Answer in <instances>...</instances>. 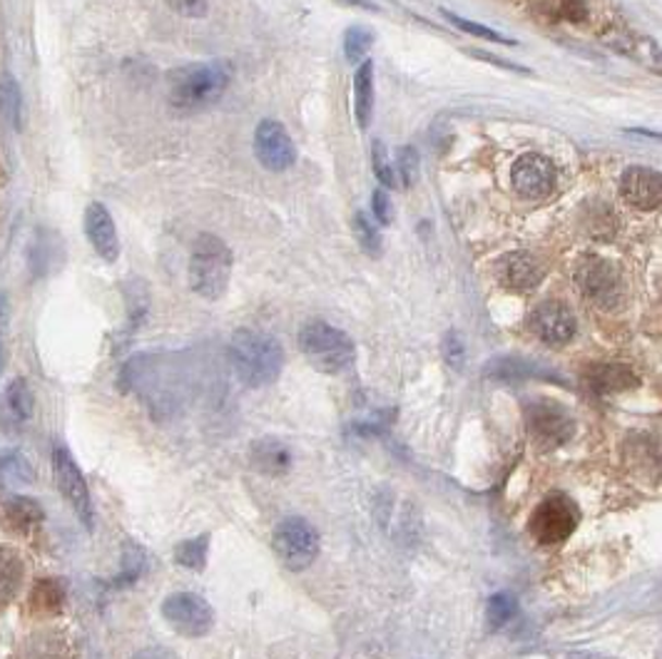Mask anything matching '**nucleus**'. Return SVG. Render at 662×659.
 <instances>
[{
  "instance_id": "nucleus-1",
  "label": "nucleus",
  "mask_w": 662,
  "mask_h": 659,
  "mask_svg": "<svg viewBox=\"0 0 662 659\" xmlns=\"http://www.w3.org/2000/svg\"><path fill=\"white\" fill-rule=\"evenodd\" d=\"M227 354L237 379L250 389L272 386L285 368V349L272 333L260 329H237L229 339Z\"/></svg>"
},
{
  "instance_id": "nucleus-2",
  "label": "nucleus",
  "mask_w": 662,
  "mask_h": 659,
  "mask_svg": "<svg viewBox=\"0 0 662 659\" xmlns=\"http://www.w3.org/2000/svg\"><path fill=\"white\" fill-rule=\"evenodd\" d=\"M229 85V68L225 63H192L167 75V98L180 112L205 110L219 102Z\"/></svg>"
},
{
  "instance_id": "nucleus-3",
  "label": "nucleus",
  "mask_w": 662,
  "mask_h": 659,
  "mask_svg": "<svg viewBox=\"0 0 662 659\" xmlns=\"http://www.w3.org/2000/svg\"><path fill=\"white\" fill-rule=\"evenodd\" d=\"M229 277H232V252L219 236L200 234L190 254L192 292L207 302H217L227 292Z\"/></svg>"
},
{
  "instance_id": "nucleus-4",
  "label": "nucleus",
  "mask_w": 662,
  "mask_h": 659,
  "mask_svg": "<svg viewBox=\"0 0 662 659\" xmlns=\"http://www.w3.org/2000/svg\"><path fill=\"white\" fill-rule=\"evenodd\" d=\"M299 351L322 374H341L354 364V341L347 331L332 327L329 321L312 319L299 329Z\"/></svg>"
},
{
  "instance_id": "nucleus-5",
  "label": "nucleus",
  "mask_w": 662,
  "mask_h": 659,
  "mask_svg": "<svg viewBox=\"0 0 662 659\" xmlns=\"http://www.w3.org/2000/svg\"><path fill=\"white\" fill-rule=\"evenodd\" d=\"M272 548H275V556L281 565L291 570V573H302V570L314 565V560L320 558L322 538L312 523L299 515H291L275 527Z\"/></svg>"
},
{
  "instance_id": "nucleus-6",
  "label": "nucleus",
  "mask_w": 662,
  "mask_h": 659,
  "mask_svg": "<svg viewBox=\"0 0 662 659\" xmlns=\"http://www.w3.org/2000/svg\"><path fill=\"white\" fill-rule=\"evenodd\" d=\"M526 430L538 448H561L576 434V420L570 413L551 399L526 401Z\"/></svg>"
},
{
  "instance_id": "nucleus-7",
  "label": "nucleus",
  "mask_w": 662,
  "mask_h": 659,
  "mask_svg": "<svg viewBox=\"0 0 662 659\" xmlns=\"http://www.w3.org/2000/svg\"><path fill=\"white\" fill-rule=\"evenodd\" d=\"M580 523V513L570 498L553 493L543 498L528 521L533 540L541 545H561L566 542Z\"/></svg>"
},
{
  "instance_id": "nucleus-8",
  "label": "nucleus",
  "mask_w": 662,
  "mask_h": 659,
  "mask_svg": "<svg viewBox=\"0 0 662 659\" xmlns=\"http://www.w3.org/2000/svg\"><path fill=\"white\" fill-rule=\"evenodd\" d=\"M576 284L580 294L600 309H615L623 298V281L611 261L598 254H586L576 267Z\"/></svg>"
},
{
  "instance_id": "nucleus-9",
  "label": "nucleus",
  "mask_w": 662,
  "mask_h": 659,
  "mask_svg": "<svg viewBox=\"0 0 662 659\" xmlns=\"http://www.w3.org/2000/svg\"><path fill=\"white\" fill-rule=\"evenodd\" d=\"M163 618L182 637H205L215 627V610L205 597L194 593H174L165 597Z\"/></svg>"
},
{
  "instance_id": "nucleus-10",
  "label": "nucleus",
  "mask_w": 662,
  "mask_h": 659,
  "mask_svg": "<svg viewBox=\"0 0 662 659\" xmlns=\"http://www.w3.org/2000/svg\"><path fill=\"white\" fill-rule=\"evenodd\" d=\"M52 476H56L60 493H63L70 508L75 511V515L81 517V523L87 527V530H93L95 511H93L91 490H87V483L83 478L81 468H77L75 459L63 446L52 448Z\"/></svg>"
},
{
  "instance_id": "nucleus-11",
  "label": "nucleus",
  "mask_w": 662,
  "mask_h": 659,
  "mask_svg": "<svg viewBox=\"0 0 662 659\" xmlns=\"http://www.w3.org/2000/svg\"><path fill=\"white\" fill-rule=\"evenodd\" d=\"M254 157L269 172H287L297 162V145L277 120H262L254 130Z\"/></svg>"
},
{
  "instance_id": "nucleus-12",
  "label": "nucleus",
  "mask_w": 662,
  "mask_h": 659,
  "mask_svg": "<svg viewBox=\"0 0 662 659\" xmlns=\"http://www.w3.org/2000/svg\"><path fill=\"white\" fill-rule=\"evenodd\" d=\"M555 178H558V172L545 155H520L510 167V184L526 199L549 197L555 187Z\"/></svg>"
},
{
  "instance_id": "nucleus-13",
  "label": "nucleus",
  "mask_w": 662,
  "mask_h": 659,
  "mask_svg": "<svg viewBox=\"0 0 662 659\" xmlns=\"http://www.w3.org/2000/svg\"><path fill=\"white\" fill-rule=\"evenodd\" d=\"M528 327L543 344L566 346L576 339L578 319L563 302H543L533 309Z\"/></svg>"
},
{
  "instance_id": "nucleus-14",
  "label": "nucleus",
  "mask_w": 662,
  "mask_h": 659,
  "mask_svg": "<svg viewBox=\"0 0 662 659\" xmlns=\"http://www.w3.org/2000/svg\"><path fill=\"white\" fill-rule=\"evenodd\" d=\"M496 279L503 289L514 294H531L541 286L543 267L533 254L510 252L496 261Z\"/></svg>"
},
{
  "instance_id": "nucleus-15",
  "label": "nucleus",
  "mask_w": 662,
  "mask_h": 659,
  "mask_svg": "<svg viewBox=\"0 0 662 659\" xmlns=\"http://www.w3.org/2000/svg\"><path fill=\"white\" fill-rule=\"evenodd\" d=\"M621 197L640 212H655L662 205V174L633 164L621 174Z\"/></svg>"
},
{
  "instance_id": "nucleus-16",
  "label": "nucleus",
  "mask_w": 662,
  "mask_h": 659,
  "mask_svg": "<svg viewBox=\"0 0 662 659\" xmlns=\"http://www.w3.org/2000/svg\"><path fill=\"white\" fill-rule=\"evenodd\" d=\"M483 376L498 383H518V381H531V379H543V381H558L561 376L545 368L543 364L531 362L523 356H496L483 366Z\"/></svg>"
},
{
  "instance_id": "nucleus-17",
  "label": "nucleus",
  "mask_w": 662,
  "mask_h": 659,
  "mask_svg": "<svg viewBox=\"0 0 662 659\" xmlns=\"http://www.w3.org/2000/svg\"><path fill=\"white\" fill-rule=\"evenodd\" d=\"M85 234L87 240H91L93 249L97 252V257H103L110 264L120 257L118 230H115L108 207L100 205V202H93V205L85 209Z\"/></svg>"
},
{
  "instance_id": "nucleus-18",
  "label": "nucleus",
  "mask_w": 662,
  "mask_h": 659,
  "mask_svg": "<svg viewBox=\"0 0 662 659\" xmlns=\"http://www.w3.org/2000/svg\"><path fill=\"white\" fill-rule=\"evenodd\" d=\"M588 383L590 389L600 395H613L621 391H628L638 386V376L633 374V368H628L625 364H595L588 371Z\"/></svg>"
},
{
  "instance_id": "nucleus-19",
  "label": "nucleus",
  "mask_w": 662,
  "mask_h": 659,
  "mask_svg": "<svg viewBox=\"0 0 662 659\" xmlns=\"http://www.w3.org/2000/svg\"><path fill=\"white\" fill-rule=\"evenodd\" d=\"M250 461L254 468L264 473V476H285V473L291 468L289 448L277 441V438H264V441L254 443Z\"/></svg>"
},
{
  "instance_id": "nucleus-20",
  "label": "nucleus",
  "mask_w": 662,
  "mask_h": 659,
  "mask_svg": "<svg viewBox=\"0 0 662 659\" xmlns=\"http://www.w3.org/2000/svg\"><path fill=\"white\" fill-rule=\"evenodd\" d=\"M354 115L359 130H369L374 118V63L364 60L354 73Z\"/></svg>"
},
{
  "instance_id": "nucleus-21",
  "label": "nucleus",
  "mask_w": 662,
  "mask_h": 659,
  "mask_svg": "<svg viewBox=\"0 0 662 659\" xmlns=\"http://www.w3.org/2000/svg\"><path fill=\"white\" fill-rule=\"evenodd\" d=\"M33 411H35V395L31 391L28 381L15 379L13 383H8L5 401H3V413L8 424L25 426L33 418Z\"/></svg>"
},
{
  "instance_id": "nucleus-22",
  "label": "nucleus",
  "mask_w": 662,
  "mask_h": 659,
  "mask_svg": "<svg viewBox=\"0 0 662 659\" xmlns=\"http://www.w3.org/2000/svg\"><path fill=\"white\" fill-rule=\"evenodd\" d=\"M23 575V558L11 548H0V608L11 602L17 590H21Z\"/></svg>"
},
{
  "instance_id": "nucleus-23",
  "label": "nucleus",
  "mask_w": 662,
  "mask_h": 659,
  "mask_svg": "<svg viewBox=\"0 0 662 659\" xmlns=\"http://www.w3.org/2000/svg\"><path fill=\"white\" fill-rule=\"evenodd\" d=\"M518 614V600L514 593H496L489 597V605H485V620H489L491 630H503L508 622H514Z\"/></svg>"
},
{
  "instance_id": "nucleus-24",
  "label": "nucleus",
  "mask_w": 662,
  "mask_h": 659,
  "mask_svg": "<svg viewBox=\"0 0 662 659\" xmlns=\"http://www.w3.org/2000/svg\"><path fill=\"white\" fill-rule=\"evenodd\" d=\"M351 232H354L361 252L369 254V257H382L384 252L382 232H378V227L369 219L366 212L354 215V219H351Z\"/></svg>"
},
{
  "instance_id": "nucleus-25",
  "label": "nucleus",
  "mask_w": 662,
  "mask_h": 659,
  "mask_svg": "<svg viewBox=\"0 0 662 659\" xmlns=\"http://www.w3.org/2000/svg\"><path fill=\"white\" fill-rule=\"evenodd\" d=\"M207 552H209V535H200V538L184 540L174 548V560L180 568L188 570H205L207 565Z\"/></svg>"
},
{
  "instance_id": "nucleus-26",
  "label": "nucleus",
  "mask_w": 662,
  "mask_h": 659,
  "mask_svg": "<svg viewBox=\"0 0 662 659\" xmlns=\"http://www.w3.org/2000/svg\"><path fill=\"white\" fill-rule=\"evenodd\" d=\"M372 46H374V30L364 28V25H351V28L344 33V56H347L349 63L364 60Z\"/></svg>"
},
{
  "instance_id": "nucleus-27",
  "label": "nucleus",
  "mask_w": 662,
  "mask_h": 659,
  "mask_svg": "<svg viewBox=\"0 0 662 659\" xmlns=\"http://www.w3.org/2000/svg\"><path fill=\"white\" fill-rule=\"evenodd\" d=\"M394 172H396V180H399V184H404V187H413V184L419 182L421 160H419L417 147L401 145L399 149H396Z\"/></svg>"
},
{
  "instance_id": "nucleus-28",
  "label": "nucleus",
  "mask_w": 662,
  "mask_h": 659,
  "mask_svg": "<svg viewBox=\"0 0 662 659\" xmlns=\"http://www.w3.org/2000/svg\"><path fill=\"white\" fill-rule=\"evenodd\" d=\"M63 600H65V593L63 587H60L56 579H40L38 585H35L33 590V608L38 612H58L60 608H63Z\"/></svg>"
},
{
  "instance_id": "nucleus-29",
  "label": "nucleus",
  "mask_w": 662,
  "mask_h": 659,
  "mask_svg": "<svg viewBox=\"0 0 662 659\" xmlns=\"http://www.w3.org/2000/svg\"><path fill=\"white\" fill-rule=\"evenodd\" d=\"M444 15L448 17V23L454 25V28H458L461 33H466V35H471V38H481V40H491V42H501V46H516V40H510V38H503L501 33H496V30H491L489 25H481V23H473V21H466V17H461V15H456V13H448V11H444Z\"/></svg>"
},
{
  "instance_id": "nucleus-30",
  "label": "nucleus",
  "mask_w": 662,
  "mask_h": 659,
  "mask_svg": "<svg viewBox=\"0 0 662 659\" xmlns=\"http://www.w3.org/2000/svg\"><path fill=\"white\" fill-rule=\"evenodd\" d=\"M372 167H374L376 180L382 182V187L399 190V180H396L394 164L388 162V152H386V145L382 143V139H374V145H372Z\"/></svg>"
},
{
  "instance_id": "nucleus-31",
  "label": "nucleus",
  "mask_w": 662,
  "mask_h": 659,
  "mask_svg": "<svg viewBox=\"0 0 662 659\" xmlns=\"http://www.w3.org/2000/svg\"><path fill=\"white\" fill-rule=\"evenodd\" d=\"M441 354H444V362L454 368V371H461L464 364H466V341L461 333H458L456 329L446 331L444 341H441Z\"/></svg>"
},
{
  "instance_id": "nucleus-32",
  "label": "nucleus",
  "mask_w": 662,
  "mask_h": 659,
  "mask_svg": "<svg viewBox=\"0 0 662 659\" xmlns=\"http://www.w3.org/2000/svg\"><path fill=\"white\" fill-rule=\"evenodd\" d=\"M545 3H549V11L555 17L570 23H582L590 13L586 0H545Z\"/></svg>"
},
{
  "instance_id": "nucleus-33",
  "label": "nucleus",
  "mask_w": 662,
  "mask_h": 659,
  "mask_svg": "<svg viewBox=\"0 0 662 659\" xmlns=\"http://www.w3.org/2000/svg\"><path fill=\"white\" fill-rule=\"evenodd\" d=\"M8 513H11L13 521L21 523V525H31V523L43 521V511L38 505H35V500H31V498H13L11 503H8Z\"/></svg>"
},
{
  "instance_id": "nucleus-34",
  "label": "nucleus",
  "mask_w": 662,
  "mask_h": 659,
  "mask_svg": "<svg viewBox=\"0 0 662 659\" xmlns=\"http://www.w3.org/2000/svg\"><path fill=\"white\" fill-rule=\"evenodd\" d=\"M0 105H3V112H8V120H11L15 127H21V95H17V87L13 83L3 85V90H0Z\"/></svg>"
},
{
  "instance_id": "nucleus-35",
  "label": "nucleus",
  "mask_w": 662,
  "mask_h": 659,
  "mask_svg": "<svg viewBox=\"0 0 662 659\" xmlns=\"http://www.w3.org/2000/svg\"><path fill=\"white\" fill-rule=\"evenodd\" d=\"M372 215L376 217L378 224H392L394 222V205L388 199L386 190H376L372 197Z\"/></svg>"
},
{
  "instance_id": "nucleus-36",
  "label": "nucleus",
  "mask_w": 662,
  "mask_h": 659,
  "mask_svg": "<svg viewBox=\"0 0 662 659\" xmlns=\"http://www.w3.org/2000/svg\"><path fill=\"white\" fill-rule=\"evenodd\" d=\"M167 5L182 17H202L207 13L209 0H167Z\"/></svg>"
},
{
  "instance_id": "nucleus-37",
  "label": "nucleus",
  "mask_w": 662,
  "mask_h": 659,
  "mask_svg": "<svg viewBox=\"0 0 662 659\" xmlns=\"http://www.w3.org/2000/svg\"><path fill=\"white\" fill-rule=\"evenodd\" d=\"M471 56H476L479 60H485V63H493L498 65L503 70H514V73H528V68L523 65H516V63H506V60H498V56H491V52H483V50H471Z\"/></svg>"
},
{
  "instance_id": "nucleus-38",
  "label": "nucleus",
  "mask_w": 662,
  "mask_h": 659,
  "mask_svg": "<svg viewBox=\"0 0 662 659\" xmlns=\"http://www.w3.org/2000/svg\"><path fill=\"white\" fill-rule=\"evenodd\" d=\"M341 5H351V8H361V11H376L374 3H369V0H337Z\"/></svg>"
},
{
  "instance_id": "nucleus-39",
  "label": "nucleus",
  "mask_w": 662,
  "mask_h": 659,
  "mask_svg": "<svg viewBox=\"0 0 662 659\" xmlns=\"http://www.w3.org/2000/svg\"><path fill=\"white\" fill-rule=\"evenodd\" d=\"M137 659H172L167 652H160V649H149V652H143Z\"/></svg>"
},
{
  "instance_id": "nucleus-40",
  "label": "nucleus",
  "mask_w": 662,
  "mask_h": 659,
  "mask_svg": "<svg viewBox=\"0 0 662 659\" xmlns=\"http://www.w3.org/2000/svg\"><path fill=\"white\" fill-rule=\"evenodd\" d=\"M3 362H5V351H3V341H0V376H3Z\"/></svg>"
}]
</instances>
